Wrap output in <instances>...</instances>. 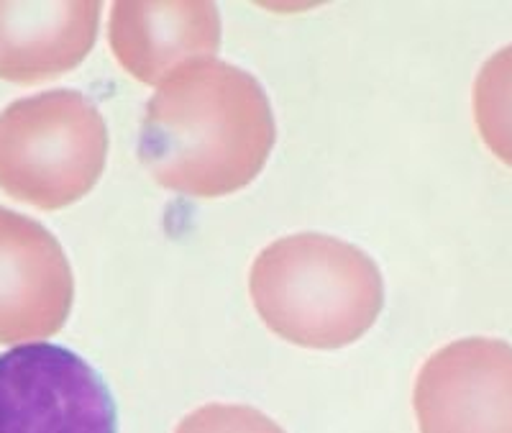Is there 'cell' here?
I'll return each instance as SVG.
<instances>
[{
  "mask_svg": "<svg viewBox=\"0 0 512 433\" xmlns=\"http://www.w3.org/2000/svg\"><path fill=\"white\" fill-rule=\"evenodd\" d=\"M274 141L277 123L262 82L208 57L169 72L146 100L139 159L172 193L221 198L256 180Z\"/></svg>",
  "mask_w": 512,
  "mask_h": 433,
  "instance_id": "cell-1",
  "label": "cell"
},
{
  "mask_svg": "<svg viewBox=\"0 0 512 433\" xmlns=\"http://www.w3.org/2000/svg\"><path fill=\"white\" fill-rule=\"evenodd\" d=\"M249 293L269 331L303 349L331 352L374 326L384 280L364 249L308 231L262 249L251 264Z\"/></svg>",
  "mask_w": 512,
  "mask_h": 433,
  "instance_id": "cell-2",
  "label": "cell"
},
{
  "mask_svg": "<svg viewBox=\"0 0 512 433\" xmlns=\"http://www.w3.org/2000/svg\"><path fill=\"white\" fill-rule=\"evenodd\" d=\"M108 126L88 95L47 90L0 111V188L41 211L77 203L98 185Z\"/></svg>",
  "mask_w": 512,
  "mask_h": 433,
  "instance_id": "cell-3",
  "label": "cell"
},
{
  "mask_svg": "<svg viewBox=\"0 0 512 433\" xmlns=\"http://www.w3.org/2000/svg\"><path fill=\"white\" fill-rule=\"evenodd\" d=\"M103 377L67 346L31 341L0 354V433H116Z\"/></svg>",
  "mask_w": 512,
  "mask_h": 433,
  "instance_id": "cell-4",
  "label": "cell"
},
{
  "mask_svg": "<svg viewBox=\"0 0 512 433\" xmlns=\"http://www.w3.org/2000/svg\"><path fill=\"white\" fill-rule=\"evenodd\" d=\"M413 405L420 433H512V344H446L420 367Z\"/></svg>",
  "mask_w": 512,
  "mask_h": 433,
  "instance_id": "cell-5",
  "label": "cell"
},
{
  "mask_svg": "<svg viewBox=\"0 0 512 433\" xmlns=\"http://www.w3.org/2000/svg\"><path fill=\"white\" fill-rule=\"evenodd\" d=\"M75 303L62 244L39 221L0 205V344L54 336Z\"/></svg>",
  "mask_w": 512,
  "mask_h": 433,
  "instance_id": "cell-6",
  "label": "cell"
},
{
  "mask_svg": "<svg viewBox=\"0 0 512 433\" xmlns=\"http://www.w3.org/2000/svg\"><path fill=\"white\" fill-rule=\"evenodd\" d=\"M118 65L146 85L221 47V11L213 3H116L108 24Z\"/></svg>",
  "mask_w": 512,
  "mask_h": 433,
  "instance_id": "cell-7",
  "label": "cell"
},
{
  "mask_svg": "<svg viewBox=\"0 0 512 433\" xmlns=\"http://www.w3.org/2000/svg\"><path fill=\"white\" fill-rule=\"evenodd\" d=\"M100 3H0V77L39 82L75 70L95 47Z\"/></svg>",
  "mask_w": 512,
  "mask_h": 433,
  "instance_id": "cell-8",
  "label": "cell"
},
{
  "mask_svg": "<svg viewBox=\"0 0 512 433\" xmlns=\"http://www.w3.org/2000/svg\"><path fill=\"white\" fill-rule=\"evenodd\" d=\"M472 106L487 149L512 167V44L482 65L474 80Z\"/></svg>",
  "mask_w": 512,
  "mask_h": 433,
  "instance_id": "cell-9",
  "label": "cell"
},
{
  "mask_svg": "<svg viewBox=\"0 0 512 433\" xmlns=\"http://www.w3.org/2000/svg\"><path fill=\"white\" fill-rule=\"evenodd\" d=\"M175 433H285V428L251 405L210 403L187 413Z\"/></svg>",
  "mask_w": 512,
  "mask_h": 433,
  "instance_id": "cell-10",
  "label": "cell"
}]
</instances>
